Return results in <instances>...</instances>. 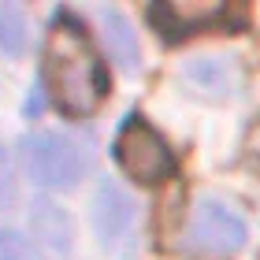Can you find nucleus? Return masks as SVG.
<instances>
[{
    "label": "nucleus",
    "instance_id": "nucleus-3",
    "mask_svg": "<svg viewBox=\"0 0 260 260\" xmlns=\"http://www.w3.org/2000/svg\"><path fill=\"white\" fill-rule=\"evenodd\" d=\"M22 164H26L30 179L49 190H75L86 175V156L78 152V145L56 134L22 138Z\"/></svg>",
    "mask_w": 260,
    "mask_h": 260
},
{
    "label": "nucleus",
    "instance_id": "nucleus-5",
    "mask_svg": "<svg viewBox=\"0 0 260 260\" xmlns=\"http://www.w3.org/2000/svg\"><path fill=\"white\" fill-rule=\"evenodd\" d=\"M138 223V208L115 182H101L97 197H93V227H97L104 245H119L123 238H130Z\"/></svg>",
    "mask_w": 260,
    "mask_h": 260
},
{
    "label": "nucleus",
    "instance_id": "nucleus-4",
    "mask_svg": "<svg viewBox=\"0 0 260 260\" xmlns=\"http://www.w3.org/2000/svg\"><path fill=\"white\" fill-rule=\"evenodd\" d=\"M193 238L212 253H234L245 245L249 231H245V219L223 201H201L193 216Z\"/></svg>",
    "mask_w": 260,
    "mask_h": 260
},
{
    "label": "nucleus",
    "instance_id": "nucleus-1",
    "mask_svg": "<svg viewBox=\"0 0 260 260\" xmlns=\"http://www.w3.org/2000/svg\"><path fill=\"white\" fill-rule=\"evenodd\" d=\"M45 86L52 104L71 119L93 115L104 101V67L97 60L89 34L75 19H56L45 45Z\"/></svg>",
    "mask_w": 260,
    "mask_h": 260
},
{
    "label": "nucleus",
    "instance_id": "nucleus-11",
    "mask_svg": "<svg viewBox=\"0 0 260 260\" xmlns=\"http://www.w3.org/2000/svg\"><path fill=\"white\" fill-rule=\"evenodd\" d=\"M0 260H34L30 245L11 231H0Z\"/></svg>",
    "mask_w": 260,
    "mask_h": 260
},
{
    "label": "nucleus",
    "instance_id": "nucleus-12",
    "mask_svg": "<svg viewBox=\"0 0 260 260\" xmlns=\"http://www.w3.org/2000/svg\"><path fill=\"white\" fill-rule=\"evenodd\" d=\"M8 197V160H4V145H0V205Z\"/></svg>",
    "mask_w": 260,
    "mask_h": 260
},
{
    "label": "nucleus",
    "instance_id": "nucleus-10",
    "mask_svg": "<svg viewBox=\"0 0 260 260\" xmlns=\"http://www.w3.org/2000/svg\"><path fill=\"white\" fill-rule=\"evenodd\" d=\"M26 49V19L15 4L0 8V52L4 56H19Z\"/></svg>",
    "mask_w": 260,
    "mask_h": 260
},
{
    "label": "nucleus",
    "instance_id": "nucleus-6",
    "mask_svg": "<svg viewBox=\"0 0 260 260\" xmlns=\"http://www.w3.org/2000/svg\"><path fill=\"white\" fill-rule=\"evenodd\" d=\"M223 15V4H208V0H171L149 11L152 22H160L168 34H193L208 22H216Z\"/></svg>",
    "mask_w": 260,
    "mask_h": 260
},
{
    "label": "nucleus",
    "instance_id": "nucleus-7",
    "mask_svg": "<svg viewBox=\"0 0 260 260\" xmlns=\"http://www.w3.org/2000/svg\"><path fill=\"white\" fill-rule=\"evenodd\" d=\"M30 227L38 234V242L49 245L52 253H67L71 249V219L63 216V208L49 205V201H45V205H34Z\"/></svg>",
    "mask_w": 260,
    "mask_h": 260
},
{
    "label": "nucleus",
    "instance_id": "nucleus-2",
    "mask_svg": "<svg viewBox=\"0 0 260 260\" xmlns=\"http://www.w3.org/2000/svg\"><path fill=\"white\" fill-rule=\"evenodd\" d=\"M115 160L126 171V179H134L141 186H156L164 179H171V171H175V156H171L168 141L141 119H130L119 130V138H115Z\"/></svg>",
    "mask_w": 260,
    "mask_h": 260
},
{
    "label": "nucleus",
    "instance_id": "nucleus-8",
    "mask_svg": "<svg viewBox=\"0 0 260 260\" xmlns=\"http://www.w3.org/2000/svg\"><path fill=\"white\" fill-rule=\"evenodd\" d=\"M101 26H104V38H108L112 56H115L126 71H134L141 49H138V38H134V30H130V22L123 19V11L104 8V11H101Z\"/></svg>",
    "mask_w": 260,
    "mask_h": 260
},
{
    "label": "nucleus",
    "instance_id": "nucleus-9",
    "mask_svg": "<svg viewBox=\"0 0 260 260\" xmlns=\"http://www.w3.org/2000/svg\"><path fill=\"white\" fill-rule=\"evenodd\" d=\"M186 75L193 82H201L208 93H227L234 86V71L227 60H219V56H197V60L186 63Z\"/></svg>",
    "mask_w": 260,
    "mask_h": 260
}]
</instances>
